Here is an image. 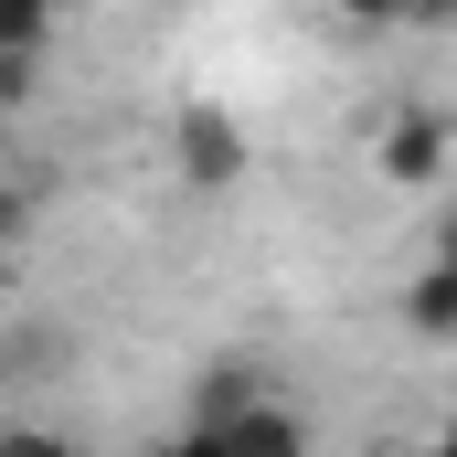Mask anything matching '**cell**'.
I'll return each mask as SVG.
<instances>
[{
    "instance_id": "1",
    "label": "cell",
    "mask_w": 457,
    "mask_h": 457,
    "mask_svg": "<svg viewBox=\"0 0 457 457\" xmlns=\"http://www.w3.org/2000/svg\"><path fill=\"white\" fill-rule=\"evenodd\" d=\"M181 436L203 457H309V415H298L287 394L224 372V383H203V404L181 415Z\"/></svg>"
},
{
    "instance_id": "2",
    "label": "cell",
    "mask_w": 457,
    "mask_h": 457,
    "mask_svg": "<svg viewBox=\"0 0 457 457\" xmlns=\"http://www.w3.org/2000/svg\"><path fill=\"white\" fill-rule=\"evenodd\" d=\"M447 160H457V117L447 107H394L383 117V138H372V170L394 181V192H426V181H447Z\"/></svg>"
},
{
    "instance_id": "3",
    "label": "cell",
    "mask_w": 457,
    "mask_h": 457,
    "mask_svg": "<svg viewBox=\"0 0 457 457\" xmlns=\"http://www.w3.org/2000/svg\"><path fill=\"white\" fill-rule=\"evenodd\" d=\"M170 170L192 181V192H224L234 170H255V149H245V128L224 107H181L170 117Z\"/></svg>"
},
{
    "instance_id": "4",
    "label": "cell",
    "mask_w": 457,
    "mask_h": 457,
    "mask_svg": "<svg viewBox=\"0 0 457 457\" xmlns=\"http://www.w3.org/2000/svg\"><path fill=\"white\" fill-rule=\"evenodd\" d=\"M404 320H415L426 341H457V277H436V266H415V287H404Z\"/></svg>"
},
{
    "instance_id": "5",
    "label": "cell",
    "mask_w": 457,
    "mask_h": 457,
    "mask_svg": "<svg viewBox=\"0 0 457 457\" xmlns=\"http://www.w3.org/2000/svg\"><path fill=\"white\" fill-rule=\"evenodd\" d=\"M43 43H54V11L43 0H0V64H32Z\"/></svg>"
},
{
    "instance_id": "6",
    "label": "cell",
    "mask_w": 457,
    "mask_h": 457,
    "mask_svg": "<svg viewBox=\"0 0 457 457\" xmlns=\"http://www.w3.org/2000/svg\"><path fill=\"white\" fill-rule=\"evenodd\" d=\"M0 457H86L64 426H0Z\"/></svg>"
},
{
    "instance_id": "7",
    "label": "cell",
    "mask_w": 457,
    "mask_h": 457,
    "mask_svg": "<svg viewBox=\"0 0 457 457\" xmlns=\"http://www.w3.org/2000/svg\"><path fill=\"white\" fill-rule=\"evenodd\" d=\"M21 224H32V192H21V181H11V170H0V255H11V245H21Z\"/></svg>"
},
{
    "instance_id": "8",
    "label": "cell",
    "mask_w": 457,
    "mask_h": 457,
    "mask_svg": "<svg viewBox=\"0 0 457 457\" xmlns=\"http://www.w3.org/2000/svg\"><path fill=\"white\" fill-rule=\"evenodd\" d=\"M426 266H436V277H457V213H447L436 234H426Z\"/></svg>"
},
{
    "instance_id": "9",
    "label": "cell",
    "mask_w": 457,
    "mask_h": 457,
    "mask_svg": "<svg viewBox=\"0 0 457 457\" xmlns=\"http://www.w3.org/2000/svg\"><path fill=\"white\" fill-rule=\"evenodd\" d=\"M0 107H32V64H0Z\"/></svg>"
},
{
    "instance_id": "10",
    "label": "cell",
    "mask_w": 457,
    "mask_h": 457,
    "mask_svg": "<svg viewBox=\"0 0 457 457\" xmlns=\"http://www.w3.org/2000/svg\"><path fill=\"white\" fill-rule=\"evenodd\" d=\"M138 457H203V447H192V436L170 426V436H149V447H138Z\"/></svg>"
},
{
    "instance_id": "11",
    "label": "cell",
    "mask_w": 457,
    "mask_h": 457,
    "mask_svg": "<svg viewBox=\"0 0 457 457\" xmlns=\"http://www.w3.org/2000/svg\"><path fill=\"white\" fill-rule=\"evenodd\" d=\"M426 457H457V436H426Z\"/></svg>"
},
{
    "instance_id": "12",
    "label": "cell",
    "mask_w": 457,
    "mask_h": 457,
    "mask_svg": "<svg viewBox=\"0 0 457 457\" xmlns=\"http://www.w3.org/2000/svg\"><path fill=\"white\" fill-rule=\"evenodd\" d=\"M436 436H457V415H447V426H436Z\"/></svg>"
}]
</instances>
